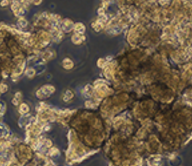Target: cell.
<instances>
[{
	"label": "cell",
	"instance_id": "cell-3",
	"mask_svg": "<svg viewBox=\"0 0 192 166\" xmlns=\"http://www.w3.org/2000/svg\"><path fill=\"white\" fill-rule=\"evenodd\" d=\"M10 3L9 0H0V6L1 7H6V6H8Z\"/></svg>",
	"mask_w": 192,
	"mask_h": 166
},
{
	"label": "cell",
	"instance_id": "cell-4",
	"mask_svg": "<svg viewBox=\"0 0 192 166\" xmlns=\"http://www.w3.org/2000/svg\"><path fill=\"white\" fill-rule=\"evenodd\" d=\"M6 90H7V86H6L5 84H1V85H0V93L6 92Z\"/></svg>",
	"mask_w": 192,
	"mask_h": 166
},
{
	"label": "cell",
	"instance_id": "cell-1",
	"mask_svg": "<svg viewBox=\"0 0 192 166\" xmlns=\"http://www.w3.org/2000/svg\"><path fill=\"white\" fill-rule=\"evenodd\" d=\"M29 110V108H28V106L26 104H21L20 105V107H19V112L21 113V114H25L27 111Z\"/></svg>",
	"mask_w": 192,
	"mask_h": 166
},
{
	"label": "cell",
	"instance_id": "cell-2",
	"mask_svg": "<svg viewBox=\"0 0 192 166\" xmlns=\"http://www.w3.org/2000/svg\"><path fill=\"white\" fill-rule=\"evenodd\" d=\"M17 23H18V25H19L20 27H22V28L25 27V26L27 25V21H26L25 19H23V18H20V19L18 20Z\"/></svg>",
	"mask_w": 192,
	"mask_h": 166
}]
</instances>
